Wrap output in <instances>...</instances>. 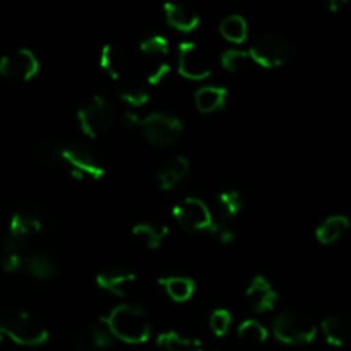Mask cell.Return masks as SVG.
<instances>
[{"instance_id": "e575fe53", "label": "cell", "mask_w": 351, "mask_h": 351, "mask_svg": "<svg viewBox=\"0 0 351 351\" xmlns=\"http://www.w3.org/2000/svg\"><path fill=\"white\" fill-rule=\"evenodd\" d=\"M74 350L75 351H98L95 341H93L91 338V332L89 331L81 332V335L74 339Z\"/></svg>"}, {"instance_id": "74e56055", "label": "cell", "mask_w": 351, "mask_h": 351, "mask_svg": "<svg viewBox=\"0 0 351 351\" xmlns=\"http://www.w3.org/2000/svg\"><path fill=\"white\" fill-rule=\"evenodd\" d=\"M346 5H348L346 0H328V2H326V9H328L331 14L341 12Z\"/></svg>"}, {"instance_id": "d590c367", "label": "cell", "mask_w": 351, "mask_h": 351, "mask_svg": "<svg viewBox=\"0 0 351 351\" xmlns=\"http://www.w3.org/2000/svg\"><path fill=\"white\" fill-rule=\"evenodd\" d=\"M141 125H143V119L136 112H132V110H129V112H125L122 115V127L125 130H129V132L141 129Z\"/></svg>"}, {"instance_id": "d6a6232c", "label": "cell", "mask_w": 351, "mask_h": 351, "mask_svg": "<svg viewBox=\"0 0 351 351\" xmlns=\"http://www.w3.org/2000/svg\"><path fill=\"white\" fill-rule=\"evenodd\" d=\"M230 326H232V314L226 308H216L209 317V328H211L213 335L218 338L228 335Z\"/></svg>"}, {"instance_id": "52a82bcc", "label": "cell", "mask_w": 351, "mask_h": 351, "mask_svg": "<svg viewBox=\"0 0 351 351\" xmlns=\"http://www.w3.org/2000/svg\"><path fill=\"white\" fill-rule=\"evenodd\" d=\"M62 161L71 168L72 175L75 178H93V180H101L106 173V168L103 165L101 158L95 153L86 144H69L62 149Z\"/></svg>"}, {"instance_id": "f1b7e54d", "label": "cell", "mask_w": 351, "mask_h": 351, "mask_svg": "<svg viewBox=\"0 0 351 351\" xmlns=\"http://www.w3.org/2000/svg\"><path fill=\"white\" fill-rule=\"evenodd\" d=\"M23 252L19 243L12 239H7L2 245V267L7 273H16L23 267Z\"/></svg>"}, {"instance_id": "1f68e13d", "label": "cell", "mask_w": 351, "mask_h": 351, "mask_svg": "<svg viewBox=\"0 0 351 351\" xmlns=\"http://www.w3.org/2000/svg\"><path fill=\"white\" fill-rule=\"evenodd\" d=\"M250 57L249 51L239 50V48H233V50H226L221 55V65L228 72H240L249 65Z\"/></svg>"}, {"instance_id": "836d02e7", "label": "cell", "mask_w": 351, "mask_h": 351, "mask_svg": "<svg viewBox=\"0 0 351 351\" xmlns=\"http://www.w3.org/2000/svg\"><path fill=\"white\" fill-rule=\"evenodd\" d=\"M170 74V64H161L158 65L156 69H154L153 72H149L147 74V79H146V86H158L160 82H163L165 79H167V75Z\"/></svg>"}, {"instance_id": "6da1fadb", "label": "cell", "mask_w": 351, "mask_h": 351, "mask_svg": "<svg viewBox=\"0 0 351 351\" xmlns=\"http://www.w3.org/2000/svg\"><path fill=\"white\" fill-rule=\"evenodd\" d=\"M108 324L115 338L127 345H143L151 336V324L144 308L122 304L110 312Z\"/></svg>"}, {"instance_id": "e0dca14e", "label": "cell", "mask_w": 351, "mask_h": 351, "mask_svg": "<svg viewBox=\"0 0 351 351\" xmlns=\"http://www.w3.org/2000/svg\"><path fill=\"white\" fill-rule=\"evenodd\" d=\"M129 57L125 51L117 45H105L99 53V67L113 79L120 81L129 72Z\"/></svg>"}, {"instance_id": "277c9868", "label": "cell", "mask_w": 351, "mask_h": 351, "mask_svg": "<svg viewBox=\"0 0 351 351\" xmlns=\"http://www.w3.org/2000/svg\"><path fill=\"white\" fill-rule=\"evenodd\" d=\"M247 51H249L250 60L264 69L283 67L293 57V47L290 40L274 31H267L256 36Z\"/></svg>"}, {"instance_id": "5bb4252c", "label": "cell", "mask_w": 351, "mask_h": 351, "mask_svg": "<svg viewBox=\"0 0 351 351\" xmlns=\"http://www.w3.org/2000/svg\"><path fill=\"white\" fill-rule=\"evenodd\" d=\"M189 171H191V161L182 154H173V156L167 158L158 168V185L163 191H171L187 177Z\"/></svg>"}, {"instance_id": "9c48e42d", "label": "cell", "mask_w": 351, "mask_h": 351, "mask_svg": "<svg viewBox=\"0 0 351 351\" xmlns=\"http://www.w3.org/2000/svg\"><path fill=\"white\" fill-rule=\"evenodd\" d=\"M178 72L192 81H204L213 74L211 58L194 41H182L178 45Z\"/></svg>"}, {"instance_id": "f35d334b", "label": "cell", "mask_w": 351, "mask_h": 351, "mask_svg": "<svg viewBox=\"0 0 351 351\" xmlns=\"http://www.w3.org/2000/svg\"><path fill=\"white\" fill-rule=\"evenodd\" d=\"M2 339H3V338H2V335H0V343H2Z\"/></svg>"}, {"instance_id": "5b68a950", "label": "cell", "mask_w": 351, "mask_h": 351, "mask_svg": "<svg viewBox=\"0 0 351 351\" xmlns=\"http://www.w3.org/2000/svg\"><path fill=\"white\" fill-rule=\"evenodd\" d=\"M171 215L177 219L178 225L189 233L209 232L215 235L216 230L219 228V223L215 221L206 202L197 197H187L178 202L171 209Z\"/></svg>"}, {"instance_id": "4fadbf2b", "label": "cell", "mask_w": 351, "mask_h": 351, "mask_svg": "<svg viewBox=\"0 0 351 351\" xmlns=\"http://www.w3.org/2000/svg\"><path fill=\"white\" fill-rule=\"evenodd\" d=\"M247 302H249L250 308L257 314H266L274 308L278 302V293L274 290L273 285L266 280L264 276L257 274L252 281H250L249 288L245 291Z\"/></svg>"}, {"instance_id": "d4e9b609", "label": "cell", "mask_w": 351, "mask_h": 351, "mask_svg": "<svg viewBox=\"0 0 351 351\" xmlns=\"http://www.w3.org/2000/svg\"><path fill=\"white\" fill-rule=\"evenodd\" d=\"M62 146L58 141H55L53 137H45V139H40L34 146V154H36L38 160L43 165H48V167H57V165H62Z\"/></svg>"}, {"instance_id": "3957f363", "label": "cell", "mask_w": 351, "mask_h": 351, "mask_svg": "<svg viewBox=\"0 0 351 351\" xmlns=\"http://www.w3.org/2000/svg\"><path fill=\"white\" fill-rule=\"evenodd\" d=\"M273 335L285 345H307L317 336V326L300 308H287L274 319Z\"/></svg>"}, {"instance_id": "2e32d148", "label": "cell", "mask_w": 351, "mask_h": 351, "mask_svg": "<svg viewBox=\"0 0 351 351\" xmlns=\"http://www.w3.org/2000/svg\"><path fill=\"white\" fill-rule=\"evenodd\" d=\"M321 329L329 345L341 348L351 338V319L343 312H332L322 319Z\"/></svg>"}, {"instance_id": "603a6c76", "label": "cell", "mask_w": 351, "mask_h": 351, "mask_svg": "<svg viewBox=\"0 0 351 351\" xmlns=\"http://www.w3.org/2000/svg\"><path fill=\"white\" fill-rule=\"evenodd\" d=\"M219 33L226 41L232 43H243L249 34V24H247L245 17L240 14H230L219 24Z\"/></svg>"}, {"instance_id": "4dcf8cb0", "label": "cell", "mask_w": 351, "mask_h": 351, "mask_svg": "<svg viewBox=\"0 0 351 351\" xmlns=\"http://www.w3.org/2000/svg\"><path fill=\"white\" fill-rule=\"evenodd\" d=\"M139 48L146 55H168V51H170L168 40L163 34L158 33H149L141 38Z\"/></svg>"}, {"instance_id": "f546056e", "label": "cell", "mask_w": 351, "mask_h": 351, "mask_svg": "<svg viewBox=\"0 0 351 351\" xmlns=\"http://www.w3.org/2000/svg\"><path fill=\"white\" fill-rule=\"evenodd\" d=\"M89 332H91V338H93V341H95L98 351L110 348L113 343V339H115V336H113V332H112V328H110V324H108V319L106 317L96 319V322L93 324L91 331Z\"/></svg>"}, {"instance_id": "ac0fdd59", "label": "cell", "mask_w": 351, "mask_h": 351, "mask_svg": "<svg viewBox=\"0 0 351 351\" xmlns=\"http://www.w3.org/2000/svg\"><path fill=\"white\" fill-rule=\"evenodd\" d=\"M170 233V228L167 225H156V223H137L132 226V239L139 245H143L147 250H158L163 245L165 239Z\"/></svg>"}, {"instance_id": "8d00e7d4", "label": "cell", "mask_w": 351, "mask_h": 351, "mask_svg": "<svg viewBox=\"0 0 351 351\" xmlns=\"http://www.w3.org/2000/svg\"><path fill=\"white\" fill-rule=\"evenodd\" d=\"M215 235L218 237L219 242L225 243V245H228V243L235 242V232H233V230H230V228H225V226H223V225H219V228L216 230Z\"/></svg>"}, {"instance_id": "ffe728a7", "label": "cell", "mask_w": 351, "mask_h": 351, "mask_svg": "<svg viewBox=\"0 0 351 351\" xmlns=\"http://www.w3.org/2000/svg\"><path fill=\"white\" fill-rule=\"evenodd\" d=\"M350 230V218L345 215H332L326 218L315 230V239L322 245H331L338 242L343 235Z\"/></svg>"}, {"instance_id": "d6986e66", "label": "cell", "mask_w": 351, "mask_h": 351, "mask_svg": "<svg viewBox=\"0 0 351 351\" xmlns=\"http://www.w3.org/2000/svg\"><path fill=\"white\" fill-rule=\"evenodd\" d=\"M228 91L223 86H202L195 91V106L201 113H215L226 105Z\"/></svg>"}, {"instance_id": "7402d4cb", "label": "cell", "mask_w": 351, "mask_h": 351, "mask_svg": "<svg viewBox=\"0 0 351 351\" xmlns=\"http://www.w3.org/2000/svg\"><path fill=\"white\" fill-rule=\"evenodd\" d=\"M158 348L163 351H204V345L197 338H187L177 331L161 332L156 339Z\"/></svg>"}, {"instance_id": "cb8c5ba5", "label": "cell", "mask_w": 351, "mask_h": 351, "mask_svg": "<svg viewBox=\"0 0 351 351\" xmlns=\"http://www.w3.org/2000/svg\"><path fill=\"white\" fill-rule=\"evenodd\" d=\"M216 209L223 219H233L242 213L243 199L239 191H223L216 195Z\"/></svg>"}, {"instance_id": "83f0119b", "label": "cell", "mask_w": 351, "mask_h": 351, "mask_svg": "<svg viewBox=\"0 0 351 351\" xmlns=\"http://www.w3.org/2000/svg\"><path fill=\"white\" fill-rule=\"evenodd\" d=\"M237 335L247 345H263L269 338L267 329L259 321H256V319H247V321H243L239 326V329H237Z\"/></svg>"}, {"instance_id": "4316f807", "label": "cell", "mask_w": 351, "mask_h": 351, "mask_svg": "<svg viewBox=\"0 0 351 351\" xmlns=\"http://www.w3.org/2000/svg\"><path fill=\"white\" fill-rule=\"evenodd\" d=\"M119 96L125 105L130 106V108H141V106H144L147 101H149V91H147V86L137 81L125 82V84L120 88Z\"/></svg>"}, {"instance_id": "7a4b0ae2", "label": "cell", "mask_w": 351, "mask_h": 351, "mask_svg": "<svg viewBox=\"0 0 351 351\" xmlns=\"http://www.w3.org/2000/svg\"><path fill=\"white\" fill-rule=\"evenodd\" d=\"M0 335L21 346H40L47 343L45 322L29 312H16L0 317Z\"/></svg>"}, {"instance_id": "9a60e30c", "label": "cell", "mask_w": 351, "mask_h": 351, "mask_svg": "<svg viewBox=\"0 0 351 351\" xmlns=\"http://www.w3.org/2000/svg\"><path fill=\"white\" fill-rule=\"evenodd\" d=\"M163 10L167 23L177 31H182V33H191L201 23L197 10L189 5V3L167 2L163 5Z\"/></svg>"}, {"instance_id": "484cf974", "label": "cell", "mask_w": 351, "mask_h": 351, "mask_svg": "<svg viewBox=\"0 0 351 351\" xmlns=\"http://www.w3.org/2000/svg\"><path fill=\"white\" fill-rule=\"evenodd\" d=\"M27 271L36 280H50L57 274V264L51 261L50 256L43 252H34L27 257Z\"/></svg>"}, {"instance_id": "44dd1931", "label": "cell", "mask_w": 351, "mask_h": 351, "mask_svg": "<svg viewBox=\"0 0 351 351\" xmlns=\"http://www.w3.org/2000/svg\"><path fill=\"white\" fill-rule=\"evenodd\" d=\"M158 285L165 288V291L168 293V297L171 298L173 302H189L192 297H194L195 291V283L194 280L191 278H184V276H167V278H160L158 280Z\"/></svg>"}, {"instance_id": "ba28073f", "label": "cell", "mask_w": 351, "mask_h": 351, "mask_svg": "<svg viewBox=\"0 0 351 351\" xmlns=\"http://www.w3.org/2000/svg\"><path fill=\"white\" fill-rule=\"evenodd\" d=\"M141 130H143V136L147 143L153 144V146L165 147L177 143L184 127H182L178 117L165 112H154L147 115L146 119H143Z\"/></svg>"}, {"instance_id": "8992f818", "label": "cell", "mask_w": 351, "mask_h": 351, "mask_svg": "<svg viewBox=\"0 0 351 351\" xmlns=\"http://www.w3.org/2000/svg\"><path fill=\"white\" fill-rule=\"evenodd\" d=\"M77 120L81 130L86 136L101 137L108 132L115 123V112L110 101H106L101 96H93L91 99L84 103L77 112Z\"/></svg>"}, {"instance_id": "8fae6325", "label": "cell", "mask_w": 351, "mask_h": 351, "mask_svg": "<svg viewBox=\"0 0 351 351\" xmlns=\"http://www.w3.org/2000/svg\"><path fill=\"white\" fill-rule=\"evenodd\" d=\"M45 228V219L36 209H19L12 215L9 223L10 239L17 243L26 242L40 235Z\"/></svg>"}, {"instance_id": "30bf717a", "label": "cell", "mask_w": 351, "mask_h": 351, "mask_svg": "<svg viewBox=\"0 0 351 351\" xmlns=\"http://www.w3.org/2000/svg\"><path fill=\"white\" fill-rule=\"evenodd\" d=\"M38 71H40V62L36 55L27 48H17L0 58V75L9 81H31Z\"/></svg>"}, {"instance_id": "7c38bea8", "label": "cell", "mask_w": 351, "mask_h": 351, "mask_svg": "<svg viewBox=\"0 0 351 351\" xmlns=\"http://www.w3.org/2000/svg\"><path fill=\"white\" fill-rule=\"evenodd\" d=\"M136 280V273L119 266H108L96 274V285L115 297H123Z\"/></svg>"}]
</instances>
